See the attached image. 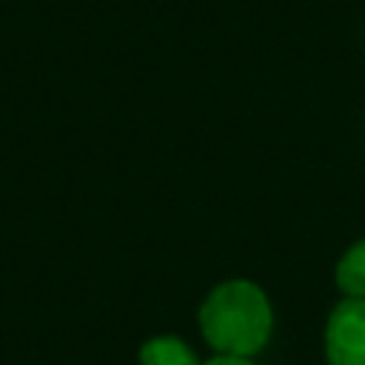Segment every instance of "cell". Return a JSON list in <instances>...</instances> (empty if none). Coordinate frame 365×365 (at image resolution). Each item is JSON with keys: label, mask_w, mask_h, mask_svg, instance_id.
<instances>
[{"label": "cell", "mask_w": 365, "mask_h": 365, "mask_svg": "<svg viewBox=\"0 0 365 365\" xmlns=\"http://www.w3.org/2000/svg\"><path fill=\"white\" fill-rule=\"evenodd\" d=\"M268 297L248 279L217 285L200 308V328L211 348L225 356H251L271 336Z\"/></svg>", "instance_id": "cell-1"}, {"label": "cell", "mask_w": 365, "mask_h": 365, "mask_svg": "<svg viewBox=\"0 0 365 365\" xmlns=\"http://www.w3.org/2000/svg\"><path fill=\"white\" fill-rule=\"evenodd\" d=\"M328 365H365V299H342L325 328Z\"/></svg>", "instance_id": "cell-2"}, {"label": "cell", "mask_w": 365, "mask_h": 365, "mask_svg": "<svg viewBox=\"0 0 365 365\" xmlns=\"http://www.w3.org/2000/svg\"><path fill=\"white\" fill-rule=\"evenodd\" d=\"M140 365H200L194 351L177 336H154L140 348Z\"/></svg>", "instance_id": "cell-3"}, {"label": "cell", "mask_w": 365, "mask_h": 365, "mask_svg": "<svg viewBox=\"0 0 365 365\" xmlns=\"http://www.w3.org/2000/svg\"><path fill=\"white\" fill-rule=\"evenodd\" d=\"M336 285L356 299H365V240L351 245L336 265Z\"/></svg>", "instance_id": "cell-4"}, {"label": "cell", "mask_w": 365, "mask_h": 365, "mask_svg": "<svg viewBox=\"0 0 365 365\" xmlns=\"http://www.w3.org/2000/svg\"><path fill=\"white\" fill-rule=\"evenodd\" d=\"M205 365H254V362L248 356H225V354H220V356L208 359Z\"/></svg>", "instance_id": "cell-5"}]
</instances>
